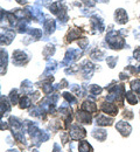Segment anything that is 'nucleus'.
I'll return each instance as SVG.
<instances>
[{
    "label": "nucleus",
    "instance_id": "nucleus-12",
    "mask_svg": "<svg viewBox=\"0 0 140 152\" xmlns=\"http://www.w3.org/2000/svg\"><path fill=\"white\" fill-rule=\"evenodd\" d=\"M100 108H102V110H103L105 114L112 115V116H115V115L118 113V108H117L116 105L111 104V103H103Z\"/></svg>",
    "mask_w": 140,
    "mask_h": 152
},
{
    "label": "nucleus",
    "instance_id": "nucleus-16",
    "mask_svg": "<svg viewBox=\"0 0 140 152\" xmlns=\"http://www.w3.org/2000/svg\"><path fill=\"white\" fill-rule=\"evenodd\" d=\"M82 110L83 111H86V113H95L97 110V107H96L95 103H92L90 101H85L82 104Z\"/></svg>",
    "mask_w": 140,
    "mask_h": 152
},
{
    "label": "nucleus",
    "instance_id": "nucleus-4",
    "mask_svg": "<svg viewBox=\"0 0 140 152\" xmlns=\"http://www.w3.org/2000/svg\"><path fill=\"white\" fill-rule=\"evenodd\" d=\"M14 37H15L14 31L8 29V28L2 29L1 31V45H9L13 41Z\"/></svg>",
    "mask_w": 140,
    "mask_h": 152
},
{
    "label": "nucleus",
    "instance_id": "nucleus-26",
    "mask_svg": "<svg viewBox=\"0 0 140 152\" xmlns=\"http://www.w3.org/2000/svg\"><path fill=\"white\" fill-rule=\"evenodd\" d=\"M54 53H55V48H54V46H52V45H48V46L44 48V50H43V55L46 57L52 56Z\"/></svg>",
    "mask_w": 140,
    "mask_h": 152
},
{
    "label": "nucleus",
    "instance_id": "nucleus-11",
    "mask_svg": "<svg viewBox=\"0 0 140 152\" xmlns=\"http://www.w3.org/2000/svg\"><path fill=\"white\" fill-rule=\"evenodd\" d=\"M32 8V14H33V17H34V19H36L38 21H40V22H44V15H43V12H42V8H41L40 6L36 4L35 6H33V7H30Z\"/></svg>",
    "mask_w": 140,
    "mask_h": 152
},
{
    "label": "nucleus",
    "instance_id": "nucleus-15",
    "mask_svg": "<svg viewBox=\"0 0 140 152\" xmlns=\"http://www.w3.org/2000/svg\"><path fill=\"white\" fill-rule=\"evenodd\" d=\"M56 66H57L56 61H54V60H49L48 63H47V69H46V72L43 73V76L52 75V74L56 70Z\"/></svg>",
    "mask_w": 140,
    "mask_h": 152
},
{
    "label": "nucleus",
    "instance_id": "nucleus-37",
    "mask_svg": "<svg viewBox=\"0 0 140 152\" xmlns=\"http://www.w3.org/2000/svg\"><path fill=\"white\" fill-rule=\"evenodd\" d=\"M53 0H36V4L38 5H43V6H50V4H53L52 2Z\"/></svg>",
    "mask_w": 140,
    "mask_h": 152
},
{
    "label": "nucleus",
    "instance_id": "nucleus-33",
    "mask_svg": "<svg viewBox=\"0 0 140 152\" xmlns=\"http://www.w3.org/2000/svg\"><path fill=\"white\" fill-rule=\"evenodd\" d=\"M9 98H11L12 104H18V91L17 90H12L11 95H9Z\"/></svg>",
    "mask_w": 140,
    "mask_h": 152
},
{
    "label": "nucleus",
    "instance_id": "nucleus-20",
    "mask_svg": "<svg viewBox=\"0 0 140 152\" xmlns=\"http://www.w3.org/2000/svg\"><path fill=\"white\" fill-rule=\"evenodd\" d=\"M125 97H126V99L130 104H137V102H138V97L136 96V94L133 91H127L125 94Z\"/></svg>",
    "mask_w": 140,
    "mask_h": 152
},
{
    "label": "nucleus",
    "instance_id": "nucleus-6",
    "mask_svg": "<svg viewBox=\"0 0 140 152\" xmlns=\"http://www.w3.org/2000/svg\"><path fill=\"white\" fill-rule=\"evenodd\" d=\"M27 61H28V57L26 55V53H23L22 50H15L13 53V63L14 64L20 66V64L26 63Z\"/></svg>",
    "mask_w": 140,
    "mask_h": 152
},
{
    "label": "nucleus",
    "instance_id": "nucleus-34",
    "mask_svg": "<svg viewBox=\"0 0 140 152\" xmlns=\"http://www.w3.org/2000/svg\"><path fill=\"white\" fill-rule=\"evenodd\" d=\"M41 87H42V90L44 91V94H50L53 91V86L50 83H44Z\"/></svg>",
    "mask_w": 140,
    "mask_h": 152
},
{
    "label": "nucleus",
    "instance_id": "nucleus-31",
    "mask_svg": "<svg viewBox=\"0 0 140 152\" xmlns=\"http://www.w3.org/2000/svg\"><path fill=\"white\" fill-rule=\"evenodd\" d=\"M91 57H94L95 60H103V57H104V53L103 52H100L98 49H95L92 53H91Z\"/></svg>",
    "mask_w": 140,
    "mask_h": 152
},
{
    "label": "nucleus",
    "instance_id": "nucleus-23",
    "mask_svg": "<svg viewBox=\"0 0 140 152\" xmlns=\"http://www.w3.org/2000/svg\"><path fill=\"white\" fill-rule=\"evenodd\" d=\"M30 104H32V101H30V98H29L28 96H23V97L21 98L20 108H22V109H26V108L30 107Z\"/></svg>",
    "mask_w": 140,
    "mask_h": 152
},
{
    "label": "nucleus",
    "instance_id": "nucleus-29",
    "mask_svg": "<svg viewBox=\"0 0 140 152\" xmlns=\"http://www.w3.org/2000/svg\"><path fill=\"white\" fill-rule=\"evenodd\" d=\"M89 90H90V94H91L92 96H97L102 93V88L98 87V86H96V84L91 86V87L89 88Z\"/></svg>",
    "mask_w": 140,
    "mask_h": 152
},
{
    "label": "nucleus",
    "instance_id": "nucleus-35",
    "mask_svg": "<svg viewBox=\"0 0 140 152\" xmlns=\"http://www.w3.org/2000/svg\"><path fill=\"white\" fill-rule=\"evenodd\" d=\"M63 97H64L69 103H74V104H75V103L77 102V99L71 95V94H69V93H64V94H63Z\"/></svg>",
    "mask_w": 140,
    "mask_h": 152
},
{
    "label": "nucleus",
    "instance_id": "nucleus-39",
    "mask_svg": "<svg viewBox=\"0 0 140 152\" xmlns=\"http://www.w3.org/2000/svg\"><path fill=\"white\" fill-rule=\"evenodd\" d=\"M134 57H136V60L140 61V47L138 48V49L134 50Z\"/></svg>",
    "mask_w": 140,
    "mask_h": 152
},
{
    "label": "nucleus",
    "instance_id": "nucleus-10",
    "mask_svg": "<svg viewBox=\"0 0 140 152\" xmlns=\"http://www.w3.org/2000/svg\"><path fill=\"white\" fill-rule=\"evenodd\" d=\"M116 128H117V130L123 136H128V133L131 132V130H132L131 129V125L128 123H126V122H119V123H117Z\"/></svg>",
    "mask_w": 140,
    "mask_h": 152
},
{
    "label": "nucleus",
    "instance_id": "nucleus-42",
    "mask_svg": "<svg viewBox=\"0 0 140 152\" xmlns=\"http://www.w3.org/2000/svg\"><path fill=\"white\" fill-rule=\"evenodd\" d=\"M95 1H98V2H109V0H95Z\"/></svg>",
    "mask_w": 140,
    "mask_h": 152
},
{
    "label": "nucleus",
    "instance_id": "nucleus-3",
    "mask_svg": "<svg viewBox=\"0 0 140 152\" xmlns=\"http://www.w3.org/2000/svg\"><path fill=\"white\" fill-rule=\"evenodd\" d=\"M90 23H91V28L95 29V32H103L104 31V21L100 18L99 15L95 14L90 18Z\"/></svg>",
    "mask_w": 140,
    "mask_h": 152
},
{
    "label": "nucleus",
    "instance_id": "nucleus-5",
    "mask_svg": "<svg viewBox=\"0 0 140 152\" xmlns=\"http://www.w3.org/2000/svg\"><path fill=\"white\" fill-rule=\"evenodd\" d=\"M94 69H95V66L89 62V61H84L82 63V67H81V70H82V74L85 78H90L92 73H94Z\"/></svg>",
    "mask_w": 140,
    "mask_h": 152
},
{
    "label": "nucleus",
    "instance_id": "nucleus-21",
    "mask_svg": "<svg viewBox=\"0 0 140 152\" xmlns=\"http://www.w3.org/2000/svg\"><path fill=\"white\" fill-rule=\"evenodd\" d=\"M28 21H29V20L21 19L20 21L18 22V26H17V28H18V31H19L20 33H25V32L27 31V23H28Z\"/></svg>",
    "mask_w": 140,
    "mask_h": 152
},
{
    "label": "nucleus",
    "instance_id": "nucleus-36",
    "mask_svg": "<svg viewBox=\"0 0 140 152\" xmlns=\"http://www.w3.org/2000/svg\"><path fill=\"white\" fill-rule=\"evenodd\" d=\"M78 45H80V47L82 48V49H85L86 48V46L89 45V40L85 38L81 39L80 41H78Z\"/></svg>",
    "mask_w": 140,
    "mask_h": 152
},
{
    "label": "nucleus",
    "instance_id": "nucleus-9",
    "mask_svg": "<svg viewBox=\"0 0 140 152\" xmlns=\"http://www.w3.org/2000/svg\"><path fill=\"white\" fill-rule=\"evenodd\" d=\"M70 136L73 139H80V138H83L85 136V130L80 128L78 125H75L71 128L70 130Z\"/></svg>",
    "mask_w": 140,
    "mask_h": 152
},
{
    "label": "nucleus",
    "instance_id": "nucleus-22",
    "mask_svg": "<svg viewBox=\"0 0 140 152\" xmlns=\"http://www.w3.org/2000/svg\"><path fill=\"white\" fill-rule=\"evenodd\" d=\"M9 109H11V107H9V103H8L7 98L1 96V114L4 115V113L9 111Z\"/></svg>",
    "mask_w": 140,
    "mask_h": 152
},
{
    "label": "nucleus",
    "instance_id": "nucleus-14",
    "mask_svg": "<svg viewBox=\"0 0 140 152\" xmlns=\"http://www.w3.org/2000/svg\"><path fill=\"white\" fill-rule=\"evenodd\" d=\"M77 118H78V121H80L81 123H84V124H90L91 123V115H90V113L78 111Z\"/></svg>",
    "mask_w": 140,
    "mask_h": 152
},
{
    "label": "nucleus",
    "instance_id": "nucleus-18",
    "mask_svg": "<svg viewBox=\"0 0 140 152\" xmlns=\"http://www.w3.org/2000/svg\"><path fill=\"white\" fill-rule=\"evenodd\" d=\"M6 67H7V52L2 48L1 49V74L6 72Z\"/></svg>",
    "mask_w": 140,
    "mask_h": 152
},
{
    "label": "nucleus",
    "instance_id": "nucleus-43",
    "mask_svg": "<svg viewBox=\"0 0 140 152\" xmlns=\"http://www.w3.org/2000/svg\"><path fill=\"white\" fill-rule=\"evenodd\" d=\"M19 4H26V0H17Z\"/></svg>",
    "mask_w": 140,
    "mask_h": 152
},
{
    "label": "nucleus",
    "instance_id": "nucleus-28",
    "mask_svg": "<svg viewBox=\"0 0 140 152\" xmlns=\"http://www.w3.org/2000/svg\"><path fill=\"white\" fill-rule=\"evenodd\" d=\"M94 137L99 139V140H104L105 137H106V132L104 130H95L94 131Z\"/></svg>",
    "mask_w": 140,
    "mask_h": 152
},
{
    "label": "nucleus",
    "instance_id": "nucleus-30",
    "mask_svg": "<svg viewBox=\"0 0 140 152\" xmlns=\"http://www.w3.org/2000/svg\"><path fill=\"white\" fill-rule=\"evenodd\" d=\"M71 91L73 93H75L77 96H83V94H84V91H83V89L81 88L80 86H77V84H73L71 86Z\"/></svg>",
    "mask_w": 140,
    "mask_h": 152
},
{
    "label": "nucleus",
    "instance_id": "nucleus-27",
    "mask_svg": "<svg viewBox=\"0 0 140 152\" xmlns=\"http://www.w3.org/2000/svg\"><path fill=\"white\" fill-rule=\"evenodd\" d=\"M29 34L33 37V39H40L42 37V32L41 29H38V28H29Z\"/></svg>",
    "mask_w": 140,
    "mask_h": 152
},
{
    "label": "nucleus",
    "instance_id": "nucleus-8",
    "mask_svg": "<svg viewBox=\"0 0 140 152\" xmlns=\"http://www.w3.org/2000/svg\"><path fill=\"white\" fill-rule=\"evenodd\" d=\"M43 29H44V33L46 34H48V35L53 34L54 31L56 29V22H55V20L53 19L44 20V22H43Z\"/></svg>",
    "mask_w": 140,
    "mask_h": 152
},
{
    "label": "nucleus",
    "instance_id": "nucleus-24",
    "mask_svg": "<svg viewBox=\"0 0 140 152\" xmlns=\"http://www.w3.org/2000/svg\"><path fill=\"white\" fill-rule=\"evenodd\" d=\"M78 149H80V152H92V148L86 142H81Z\"/></svg>",
    "mask_w": 140,
    "mask_h": 152
},
{
    "label": "nucleus",
    "instance_id": "nucleus-1",
    "mask_svg": "<svg viewBox=\"0 0 140 152\" xmlns=\"http://www.w3.org/2000/svg\"><path fill=\"white\" fill-rule=\"evenodd\" d=\"M119 34L115 31H110L106 35V42L112 49H121L125 46V41Z\"/></svg>",
    "mask_w": 140,
    "mask_h": 152
},
{
    "label": "nucleus",
    "instance_id": "nucleus-17",
    "mask_svg": "<svg viewBox=\"0 0 140 152\" xmlns=\"http://www.w3.org/2000/svg\"><path fill=\"white\" fill-rule=\"evenodd\" d=\"M112 123V118H109L105 115H99L97 117V124L98 125H111Z\"/></svg>",
    "mask_w": 140,
    "mask_h": 152
},
{
    "label": "nucleus",
    "instance_id": "nucleus-2",
    "mask_svg": "<svg viewBox=\"0 0 140 152\" xmlns=\"http://www.w3.org/2000/svg\"><path fill=\"white\" fill-rule=\"evenodd\" d=\"M81 54H82V52H81L80 49H73V48L68 49V52L65 54V57H64V60L62 62V66H68V64L73 63L74 61H76L81 56Z\"/></svg>",
    "mask_w": 140,
    "mask_h": 152
},
{
    "label": "nucleus",
    "instance_id": "nucleus-25",
    "mask_svg": "<svg viewBox=\"0 0 140 152\" xmlns=\"http://www.w3.org/2000/svg\"><path fill=\"white\" fill-rule=\"evenodd\" d=\"M131 88L134 93H137L140 96V80H134L131 82Z\"/></svg>",
    "mask_w": 140,
    "mask_h": 152
},
{
    "label": "nucleus",
    "instance_id": "nucleus-13",
    "mask_svg": "<svg viewBox=\"0 0 140 152\" xmlns=\"http://www.w3.org/2000/svg\"><path fill=\"white\" fill-rule=\"evenodd\" d=\"M49 8H50V12H52L53 14H55V15H59V14H60L63 10H65V7H64V6L61 4V1L53 2V4L49 6Z\"/></svg>",
    "mask_w": 140,
    "mask_h": 152
},
{
    "label": "nucleus",
    "instance_id": "nucleus-7",
    "mask_svg": "<svg viewBox=\"0 0 140 152\" xmlns=\"http://www.w3.org/2000/svg\"><path fill=\"white\" fill-rule=\"evenodd\" d=\"M115 20H116V22H118L120 25L126 23V22L128 21V17H127L126 11L123 10V8L116 10V12H115Z\"/></svg>",
    "mask_w": 140,
    "mask_h": 152
},
{
    "label": "nucleus",
    "instance_id": "nucleus-41",
    "mask_svg": "<svg viewBox=\"0 0 140 152\" xmlns=\"http://www.w3.org/2000/svg\"><path fill=\"white\" fill-rule=\"evenodd\" d=\"M127 77H128V76L125 75L124 73H121V74H120V80H125V78H127Z\"/></svg>",
    "mask_w": 140,
    "mask_h": 152
},
{
    "label": "nucleus",
    "instance_id": "nucleus-40",
    "mask_svg": "<svg viewBox=\"0 0 140 152\" xmlns=\"http://www.w3.org/2000/svg\"><path fill=\"white\" fill-rule=\"evenodd\" d=\"M124 116H125V118H126V117H127V118H133V115H132L131 111H125V113H124Z\"/></svg>",
    "mask_w": 140,
    "mask_h": 152
},
{
    "label": "nucleus",
    "instance_id": "nucleus-38",
    "mask_svg": "<svg viewBox=\"0 0 140 152\" xmlns=\"http://www.w3.org/2000/svg\"><path fill=\"white\" fill-rule=\"evenodd\" d=\"M84 2H85V5L89 6V7H94V6H95V1H94V0H84Z\"/></svg>",
    "mask_w": 140,
    "mask_h": 152
},
{
    "label": "nucleus",
    "instance_id": "nucleus-32",
    "mask_svg": "<svg viewBox=\"0 0 140 152\" xmlns=\"http://www.w3.org/2000/svg\"><path fill=\"white\" fill-rule=\"evenodd\" d=\"M117 61H118V58L115 56H110L106 58V62H107V66L110 67V68H113L115 66H116V63H117Z\"/></svg>",
    "mask_w": 140,
    "mask_h": 152
},
{
    "label": "nucleus",
    "instance_id": "nucleus-19",
    "mask_svg": "<svg viewBox=\"0 0 140 152\" xmlns=\"http://www.w3.org/2000/svg\"><path fill=\"white\" fill-rule=\"evenodd\" d=\"M81 34H82V31L77 29V28L70 29V32H69V34H68V41H73V40H75V39H78L81 37Z\"/></svg>",
    "mask_w": 140,
    "mask_h": 152
}]
</instances>
